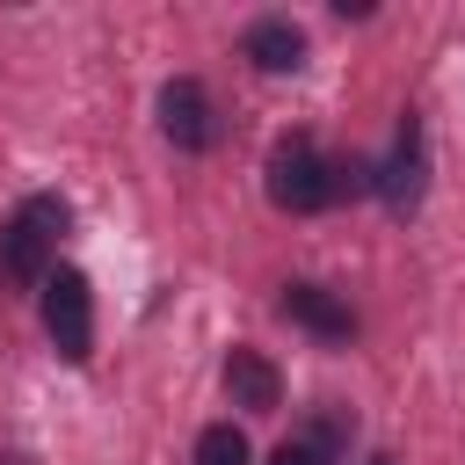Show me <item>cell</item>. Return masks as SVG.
I'll list each match as a JSON object with an SVG mask.
<instances>
[{
    "instance_id": "obj_1",
    "label": "cell",
    "mask_w": 465,
    "mask_h": 465,
    "mask_svg": "<svg viewBox=\"0 0 465 465\" xmlns=\"http://www.w3.org/2000/svg\"><path fill=\"white\" fill-rule=\"evenodd\" d=\"M58 232H65V196H29V203L0 225V276H7V283H36V291H44Z\"/></svg>"
},
{
    "instance_id": "obj_2",
    "label": "cell",
    "mask_w": 465,
    "mask_h": 465,
    "mask_svg": "<svg viewBox=\"0 0 465 465\" xmlns=\"http://www.w3.org/2000/svg\"><path fill=\"white\" fill-rule=\"evenodd\" d=\"M44 334L58 341L65 363H87V349H94V291H87L80 269H51L44 276Z\"/></svg>"
},
{
    "instance_id": "obj_3",
    "label": "cell",
    "mask_w": 465,
    "mask_h": 465,
    "mask_svg": "<svg viewBox=\"0 0 465 465\" xmlns=\"http://www.w3.org/2000/svg\"><path fill=\"white\" fill-rule=\"evenodd\" d=\"M269 203L276 211H320V203H334V182H327V160L305 145V138H283L276 153H269Z\"/></svg>"
},
{
    "instance_id": "obj_4",
    "label": "cell",
    "mask_w": 465,
    "mask_h": 465,
    "mask_svg": "<svg viewBox=\"0 0 465 465\" xmlns=\"http://www.w3.org/2000/svg\"><path fill=\"white\" fill-rule=\"evenodd\" d=\"M160 131H167L174 153H203V145L218 138V116H211L203 80H167V87H160Z\"/></svg>"
},
{
    "instance_id": "obj_5",
    "label": "cell",
    "mask_w": 465,
    "mask_h": 465,
    "mask_svg": "<svg viewBox=\"0 0 465 465\" xmlns=\"http://www.w3.org/2000/svg\"><path fill=\"white\" fill-rule=\"evenodd\" d=\"M421 182H429V145H421V124L407 116V124H400L392 160L378 167V196H385L392 211H414V203H421Z\"/></svg>"
},
{
    "instance_id": "obj_6",
    "label": "cell",
    "mask_w": 465,
    "mask_h": 465,
    "mask_svg": "<svg viewBox=\"0 0 465 465\" xmlns=\"http://www.w3.org/2000/svg\"><path fill=\"white\" fill-rule=\"evenodd\" d=\"M283 320L312 327L320 341H349V334H356V312H349L334 291H320V283H291V291H283Z\"/></svg>"
},
{
    "instance_id": "obj_7",
    "label": "cell",
    "mask_w": 465,
    "mask_h": 465,
    "mask_svg": "<svg viewBox=\"0 0 465 465\" xmlns=\"http://www.w3.org/2000/svg\"><path fill=\"white\" fill-rule=\"evenodd\" d=\"M240 51H247L262 73H298V65H305V29H298L291 15H262Z\"/></svg>"
},
{
    "instance_id": "obj_8",
    "label": "cell",
    "mask_w": 465,
    "mask_h": 465,
    "mask_svg": "<svg viewBox=\"0 0 465 465\" xmlns=\"http://www.w3.org/2000/svg\"><path fill=\"white\" fill-rule=\"evenodd\" d=\"M225 385H232V400L247 414H276V400H283V378H276V363L262 349H232L225 356Z\"/></svg>"
},
{
    "instance_id": "obj_9",
    "label": "cell",
    "mask_w": 465,
    "mask_h": 465,
    "mask_svg": "<svg viewBox=\"0 0 465 465\" xmlns=\"http://www.w3.org/2000/svg\"><path fill=\"white\" fill-rule=\"evenodd\" d=\"M349 429H356V421H349L341 407H320V414H312V429H305L298 443H312V458L327 465V458H341V450H349Z\"/></svg>"
},
{
    "instance_id": "obj_10",
    "label": "cell",
    "mask_w": 465,
    "mask_h": 465,
    "mask_svg": "<svg viewBox=\"0 0 465 465\" xmlns=\"http://www.w3.org/2000/svg\"><path fill=\"white\" fill-rule=\"evenodd\" d=\"M196 465H247V436H240L232 421H211V429L196 436Z\"/></svg>"
},
{
    "instance_id": "obj_11",
    "label": "cell",
    "mask_w": 465,
    "mask_h": 465,
    "mask_svg": "<svg viewBox=\"0 0 465 465\" xmlns=\"http://www.w3.org/2000/svg\"><path fill=\"white\" fill-rule=\"evenodd\" d=\"M327 182H334V196H371L378 189V167L363 153H349V160H327Z\"/></svg>"
},
{
    "instance_id": "obj_12",
    "label": "cell",
    "mask_w": 465,
    "mask_h": 465,
    "mask_svg": "<svg viewBox=\"0 0 465 465\" xmlns=\"http://www.w3.org/2000/svg\"><path fill=\"white\" fill-rule=\"evenodd\" d=\"M269 465H320V458H312V443H298V436H291V443H276V458H269Z\"/></svg>"
},
{
    "instance_id": "obj_13",
    "label": "cell",
    "mask_w": 465,
    "mask_h": 465,
    "mask_svg": "<svg viewBox=\"0 0 465 465\" xmlns=\"http://www.w3.org/2000/svg\"><path fill=\"white\" fill-rule=\"evenodd\" d=\"M378 465H385V458H378Z\"/></svg>"
}]
</instances>
